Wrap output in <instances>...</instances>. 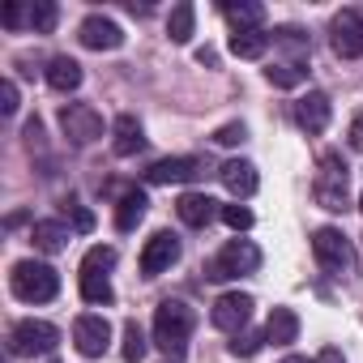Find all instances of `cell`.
Here are the masks:
<instances>
[{
	"mask_svg": "<svg viewBox=\"0 0 363 363\" xmlns=\"http://www.w3.org/2000/svg\"><path fill=\"white\" fill-rule=\"evenodd\" d=\"M295 120H299V128L303 133H325L329 128V99L320 94V90H312V94H303L299 103H295Z\"/></svg>",
	"mask_w": 363,
	"mask_h": 363,
	"instance_id": "5bb4252c",
	"label": "cell"
},
{
	"mask_svg": "<svg viewBox=\"0 0 363 363\" xmlns=\"http://www.w3.org/2000/svg\"><path fill=\"white\" fill-rule=\"evenodd\" d=\"M261 342H265V333H235L231 354H235V359H252V354L261 350Z\"/></svg>",
	"mask_w": 363,
	"mask_h": 363,
	"instance_id": "f546056e",
	"label": "cell"
},
{
	"mask_svg": "<svg viewBox=\"0 0 363 363\" xmlns=\"http://www.w3.org/2000/svg\"><path fill=\"white\" fill-rule=\"evenodd\" d=\"M244 137H248V128H244V124H223V128L214 133V141H218V145H240Z\"/></svg>",
	"mask_w": 363,
	"mask_h": 363,
	"instance_id": "1f68e13d",
	"label": "cell"
},
{
	"mask_svg": "<svg viewBox=\"0 0 363 363\" xmlns=\"http://www.w3.org/2000/svg\"><path fill=\"white\" fill-rule=\"evenodd\" d=\"M193 175H201V158H189V154H179V158H158V162L145 171L150 184H184V179H193Z\"/></svg>",
	"mask_w": 363,
	"mask_h": 363,
	"instance_id": "4fadbf2b",
	"label": "cell"
},
{
	"mask_svg": "<svg viewBox=\"0 0 363 363\" xmlns=\"http://www.w3.org/2000/svg\"><path fill=\"white\" fill-rule=\"evenodd\" d=\"M60 342V329L48 325V320H18L13 333H9V350L18 359H30V354H52Z\"/></svg>",
	"mask_w": 363,
	"mask_h": 363,
	"instance_id": "3957f363",
	"label": "cell"
},
{
	"mask_svg": "<svg viewBox=\"0 0 363 363\" xmlns=\"http://www.w3.org/2000/svg\"><path fill=\"white\" fill-rule=\"evenodd\" d=\"M0 111H5V116H13V111H18V86H13V82L0 86Z\"/></svg>",
	"mask_w": 363,
	"mask_h": 363,
	"instance_id": "d6a6232c",
	"label": "cell"
},
{
	"mask_svg": "<svg viewBox=\"0 0 363 363\" xmlns=\"http://www.w3.org/2000/svg\"><path fill=\"white\" fill-rule=\"evenodd\" d=\"M22 18H30V13H26L22 5H5V18H0V22H5V26L13 30V26H22Z\"/></svg>",
	"mask_w": 363,
	"mask_h": 363,
	"instance_id": "836d02e7",
	"label": "cell"
},
{
	"mask_svg": "<svg viewBox=\"0 0 363 363\" xmlns=\"http://www.w3.org/2000/svg\"><path fill=\"white\" fill-rule=\"evenodd\" d=\"M60 128L73 145H90V141L103 137V116L90 103H65L60 107Z\"/></svg>",
	"mask_w": 363,
	"mask_h": 363,
	"instance_id": "8992f818",
	"label": "cell"
},
{
	"mask_svg": "<svg viewBox=\"0 0 363 363\" xmlns=\"http://www.w3.org/2000/svg\"><path fill=\"white\" fill-rule=\"evenodd\" d=\"M282 363H312V359H303V354H286Z\"/></svg>",
	"mask_w": 363,
	"mask_h": 363,
	"instance_id": "74e56055",
	"label": "cell"
},
{
	"mask_svg": "<svg viewBox=\"0 0 363 363\" xmlns=\"http://www.w3.org/2000/svg\"><path fill=\"white\" fill-rule=\"evenodd\" d=\"M312 252H316V261H320L329 274H350V265H354L350 240H346L342 231H333V227H320V231L312 235Z\"/></svg>",
	"mask_w": 363,
	"mask_h": 363,
	"instance_id": "52a82bcc",
	"label": "cell"
},
{
	"mask_svg": "<svg viewBox=\"0 0 363 363\" xmlns=\"http://www.w3.org/2000/svg\"><path fill=\"white\" fill-rule=\"evenodd\" d=\"M257 265H261V248L248 240H231L210 261V278H244V274H257Z\"/></svg>",
	"mask_w": 363,
	"mask_h": 363,
	"instance_id": "5b68a950",
	"label": "cell"
},
{
	"mask_svg": "<svg viewBox=\"0 0 363 363\" xmlns=\"http://www.w3.org/2000/svg\"><path fill=\"white\" fill-rule=\"evenodd\" d=\"M252 295H240V291H231V295H223L218 303H214V312H210V320H214V329H223V333H240L244 325H248V316H252Z\"/></svg>",
	"mask_w": 363,
	"mask_h": 363,
	"instance_id": "8fae6325",
	"label": "cell"
},
{
	"mask_svg": "<svg viewBox=\"0 0 363 363\" xmlns=\"http://www.w3.org/2000/svg\"><path fill=\"white\" fill-rule=\"evenodd\" d=\"M73 342H77V350H82L86 359L107 354V346H111V325H107V316H94V312L77 316V320H73Z\"/></svg>",
	"mask_w": 363,
	"mask_h": 363,
	"instance_id": "ba28073f",
	"label": "cell"
},
{
	"mask_svg": "<svg viewBox=\"0 0 363 363\" xmlns=\"http://www.w3.org/2000/svg\"><path fill=\"white\" fill-rule=\"evenodd\" d=\"M175 261H179V240H175L171 231H158V235L141 248V274H145V278L167 274Z\"/></svg>",
	"mask_w": 363,
	"mask_h": 363,
	"instance_id": "30bf717a",
	"label": "cell"
},
{
	"mask_svg": "<svg viewBox=\"0 0 363 363\" xmlns=\"http://www.w3.org/2000/svg\"><path fill=\"white\" fill-rule=\"evenodd\" d=\"M312 197H316V206H325V210H346V162H342L337 154H325V158H320Z\"/></svg>",
	"mask_w": 363,
	"mask_h": 363,
	"instance_id": "277c9868",
	"label": "cell"
},
{
	"mask_svg": "<svg viewBox=\"0 0 363 363\" xmlns=\"http://www.w3.org/2000/svg\"><path fill=\"white\" fill-rule=\"evenodd\" d=\"M350 145L363 154V116H354V124H350Z\"/></svg>",
	"mask_w": 363,
	"mask_h": 363,
	"instance_id": "e575fe53",
	"label": "cell"
},
{
	"mask_svg": "<svg viewBox=\"0 0 363 363\" xmlns=\"http://www.w3.org/2000/svg\"><path fill=\"white\" fill-rule=\"evenodd\" d=\"M48 86H52V90H60V94L77 90V86H82V65H77V60H69V56H56V60L48 65Z\"/></svg>",
	"mask_w": 363,
	"mask_h": 363,
	"instance_id": "ffe728a7",
	"label": "cell"
},
{
	"mask_svg": "<svg viewBox=\"0 0 363 363\" xmlns=\"http://www.w3.org/2000/svg\"><path fill=\"white\" fill-rule=\"evenodd\" d=\"M265 77H269V86H278V90H295V86L308 77V69H303V60H282V65L265 69Z\"/></svg>",
	"mask_w": 363,
	"mask_h": 363,
	"instance_id": "cb8c5ba5",
	"label": "cell"
},
{
	"mask_svg": "<svg viewBox=\"0 0 363 363\" xmlns=\"http://www.w3.org/2000/svg\"><path fill=\"white\" fill-rule=\"evenodd\" d=\"M320 363H346V359H342V354H337V350L329 346V350H320Z\"/></svg>",
	"mask_w": 363,
	"mask_h": 363,
	"instance_id": "8d00e7d4",
	"label": "cell"
},
{
	"mask_svg": "<svg viewBox=\"0 0 363 363\" xmlns=\"http://www.w3.org/2000/svg\"><path fill=\"white\" fill-rule=\"evenodd\" d=\"M73 218H77V227H82V231H90V227H94V218H90V214H86V210H77V214H73Z\"/></svg>",
	"mask_w": 363,
	"mask_h": 363,
	"instance_id": "d590c367",
	"label": "cell"
},
{
	"mask_svg": "<svg viewBox=\"0 0 363 363\" xmlns=\"http://www.w3.org/2000/svg\"><path fill=\"white\" fill-rule=\"evenodd\" d=\"M223 184H227V193L231 197H252L257 189H261V175H257V167L252 162H244V158H231L227 167H223Z\"/></svg>",
	"mask_w": 363,
	"mask_h": 363,
	"instance_id": "9a60e30c",
	"label": "cell"
},
{
	"mask_svg": "<svg viewBox=\"0 0 363 363\" xmlns=\"http://www.w3.org/2000/svg\"><path fill=\"white\" fill-rule=\"evenodd\" d=\"M329 35H333V52L342 60H354L363 56V18L354 9H342L333 22H329Z\"/></svg>",
	"mask_w": 363,
	"mask_h": 363,
	"instance_id": "9c48e42d",
	"label": "cell"
},
{
	"mask_svg": "<svg viewBox=\"0 0 363 363\" xmlns=\"http://www.w3.org/2000/svg\"><path fill=\"white\" fill-rule=\"evenodd\" d=\"M111 150L120 154V158H128V154H137L141 145H145V133H141V124L133 120V116H116V124H111Z\"/></svg>",
	"mask_w": 363,
	"mask_h": 363,
	"instance_id": "e0dca14e",
	"label": "cell"
},
{
	"mask_svg": "<svg viewBox=\"0 0 363 363\" xmlns=\"http://www.w3.org/2000/svg\"><path fill=\"white\" fill-rule=\"evenodd\" d=\"M77 39H82L90 52H116V48L124 43V30H120L111 18H103V13H90V18L82 22Z\"/></svg>",
	"mask_w": 363,
	"mask_h": 363,
	"instance_id": "7c38bea8",
	"label": "cell"
},
{
	"mask_svg": "<svg viewBox=\"0 0 363 363\" xmlns=\"http://www.w3.org/2000/svg\"><path fill=\"white\" fill-rule=\"evenodd\" d=\"M359 210H363V197H359Z\"/></svg>",
	"mask_w": 363,
	"mask_h": 363,
	"instance_id": "f35d334b",
	"label": "cell"
},
{
	"mask_svg": "<svg viewBox=\"0 0 363 363\" xmlns=\"http://www.w3.org/2000/svg\"><path fill=\"white\" fill-rule=\"evenodd\" d=\"M223 223H227L231 231H248V227H252V210L240 206V201H235V206H223Z\"/></svg>",
	"mask_w": 363,
	"mask_h": 363,
	"instance_id": "f1b7e54d",
	"label": "cell"
},
{
	"mask_svg": "<svg viewBox=\"0 0 363 363\" xmlns=\"http://www.w3.org/2000/svg\"><path fill=\"white\" fill-rule=\"evenodd\" d=\"M9 282H13V295H18L22 303H48V299H56V291H60L56 269L43 265V261H18L13 274H9Z\"/></svg>",
	"mask_w": 363,
	"mask_h": 363,
	"instance_id": "7a4b0ae2",
	"label": "cell"
},
{
	"mask_svg": "<svg viewBox=\"0 0 363 363\" xmlns=\"http://www.w3.org/2000/svg\"><path fill=\"white\" fill-rule=\"evenodd\" d=\"M56 5H52V0H35V5H30V26H35V35H52L56 30Z\"/></svg>",
	"mask_w": 363,
	"mask_h": 363,
	"instance_id": "4316f807",
	"label": "cell"
},
{
	"mask_svg": "<svg viewBox=\"0 0 363 363\" xmlns=\"http://www.w3.org/2000/svg\"><path fill=\"white\" fill-rule=\"evenodd\" d=\"M167 35H171V43H189V39H193V5H175V9H171Z\"/></svg>",
	"mask_w": 363,
	"mask_h": 363,
	"instance_id": "484cf974",
	"label": "cell"
},
{
	"mask_svg": "<svg viewBox=\"0 0 363 363\" xmlns=\"http://www.w3.org/2000/svg\"><path fill=\"white\" fill-rule=\"evenodd\" d=\"M189 333H193V308L189 303H179V299L158 303V312H154V342L167 354H184Z\"/></svg>",
	"mask_w": 363,
	"mask_h": 363,
	"instance_id": "6da1fadb",
	"label": "cell"
},
{
	"mask_svg": "<svg viewBox=\"0 0 363 363\" xmlns=\"http://www.w3.org/2000/svg\"><path fill=\"white\" fill-rule=\"evenodd\" d=\"M30 240H35V248H43V252H65V248H69V227H65L60 218H43V223H35Z\"/></svg>",
	"mask_w": 363,
	"mask_h": 363,
	"instance_id": "d6986e66",
	"label": "cell"
},
{
	"mask_svg": "<svg viewBox=\"0 0 363 363\" xmlns=\"http://www.w3.org/2000/svg\"><path fill=\"white\" fill-rule=\"evenodd\" d=\"M295 337H299V316H295L291 308H274L269 320H265V342H274V346H291Z\"/></svg>",
	"mask_w": 363,
	"mask_h": 363,
	"instance_id": "ac0fdd59",
	"label": "cell"
},
{
	"mask_svg": "<svg viewBox=\"0 0 363 363\" xmlns=\"http://www.w3.org/2000/svg\"><path fill=\"white\" fill-rule=\"evenodd\" d=\"M82 299L86 303H111L116 299V291L107 282V269H86L82 265Z\"/></svg>",
	"mask_w": 363,
	"mask_h": 363,
	"instance_id": "7402d4cb",
	"label": "cell"
},
{
	"mask_svg": "<svg viewBox=\"0 0 363 363\" xmlns=\"http://www.w3.org/2000/svg\"><path fill=\"white\" fill-rule=\"evenodd\" d=\"M82 265H86V269H111V265H116V248H103V244H99V248L86 252Z\"/></svg>",
	"mask_w": 363,
	"mask_h": 363,
	"instance_id": "4dcf8cb0",
	"label": "cell"
},
{
	"mask_svg": "<svg viewBox=\"0 0 363 363\" xmlns=\"http://www.w3.org/2000/svg\"><path fill=\"white\" fill-rule=\"evenodd\" d=\"M223 13L235 30H261V18H265L261 5H223Z\"/></svg>",
	"mask_w": 363,
	"mask_h": 363,
	"instance_id": "d4e9b609",
	"label": "cell"
},
{
	"mask_svg": "<svg viewBox=\"0 0 363 363\" xmlns=\"http://www.w3.org/2000/svg\"><path fill=\"white\" fill-rule=\"evenodd\" d=\"M265 48H269L265 30H235L231 35V56H240V60H261Z\"/></svg>",
	"mask_w": 363,
	"mask_h": 363,
	"instance_id": "44dd1931",
	"label": "cell"
},
{
	"mask_svg": "<svg viewBox=\"0 0 363 363\" xmlns=\"http://www.w3.org/2000/svg\"><path fill=\"white\" fill-rule=\"evenodd\" d=\"M145 206H150L145 193H124V197H120V210H116V227H120V231H133V227L145 218Z\"/></svg>",
	"mask_w": 363,
	"mask_h": 363,
	"instance_id": "603a6c76",
	"label": "cell"
},
{
	"mask_svg": "<svg viewBox=\"0 0 363 363\" xmlns=\"http://www.w3.org/2000/svg\"><path fill=\"white\" fill-rule=\"evenodd\" d=\"M141 354H145V333H141L137 320H128L124 325V359L128 363H141Z\"/></svg>",
	"mask_w": 363,
	"mask_h": 363,
	"instance_id": "83f0119b",
	"label": "cell"
},
{
	"mask_svg": "<svg viewBox=\"0 0 363 363\" xmlns=\"http://www.w3.org/2000/svg\"><path fill=\"white\" fill-rule=\"evenodd\" d=\"M175 214L184 218L189 227H210V218L218 214V201L206 197V193H184V197L175 201Z\"/></svg>",
	"mask_w": 363,
	"mask_h": 363,
	"instance_id": "2e32d148",
	"label": "cell"
}]
</instances>
